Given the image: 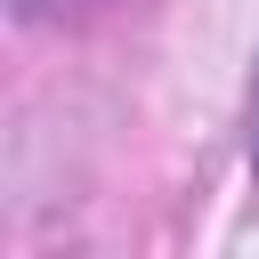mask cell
Segmentation results:
<instances>
[{
	"instance_id": "6da1fadb",
	"label": "cell",
	"mask_w": 259,
	"mask_h": 259,
	"mask_svg": "<svg viewBox=\"0 0 259 259\" xmlns=\"http://www.w3.org/2000/svg\"><path fill=\"white\" fill-rule=\"evenodd\" d=\"M251 170H259V138H251Z\"/></svg>"
}]
</instances>
